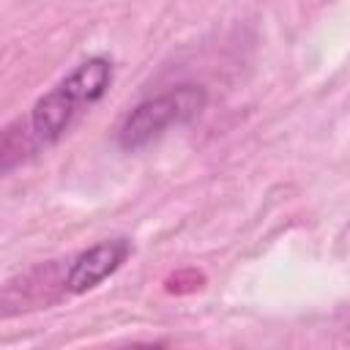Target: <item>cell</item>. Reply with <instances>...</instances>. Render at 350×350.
Instances as JSON below:
<instances>
[{
  "label": "cell",
  "mask_w": 350,
  "mask_h": 350,
  "mask_svg": "<svg viewBox=\"0 0 350 350\" xmlns=\"http://www.w3.org/2000/svg\"><path fill=\"white\" fill-rule=\"evenodd\" d=\"M129 254H131L129 238H107V241L79 252L63 276V290L71 295H82V293L98 287L129 260Z\"/></svg>",
  "instance_id": "3"
},
{
  "label": "cell",
  "mask_w": 350,
  "mask_h": 350,
  "mask_svg": "<svg viewBox=\"0 0 350 350\" xmlns=\"http://www.w3.org/2000/svg\"><path fill=\"white\" fill-rule=\"evenodd\" d=\"M112 77H115L112 60L104 55H93V57L82 60L49 93H44L33 104L30 118H27V129H30L36 145L46 148V145H55L57 139H63V134L74 126V120L107 96Z\"/></svg>",
  "instance_id": "1"
},
{
  "label": "cell",
  "mask_w": 350,
  "mask_h": 350,
  "mask_svg": "<svg viewBox=\"0 0 350 350\" xmlns=\"http://www.w3.org/2000/svg\"><path fill=\"white\" fill-rule=\"evenodd\" d=\"M208 93L200 85H175L159 96L142 98L118 129V145L123 150H139L159 139L167 129L194 120L205 109Z\"/></svg>",
  "instance_id": "2"
},
{
  "label": "cell",
  "mask_w": 350,
  "mask_h": 350,
  "mask_svg": "<svg viewBox=\"0 0 350 350\" xmlns=\"http://www.w3.org/2000/svg\"><path fill=\"white\" fill-rule=\"evenodd\" d=\"M126 350H164V345H134V347H126Z\"/></svg>",
  "instance_id": "4"
}]
</instances>
